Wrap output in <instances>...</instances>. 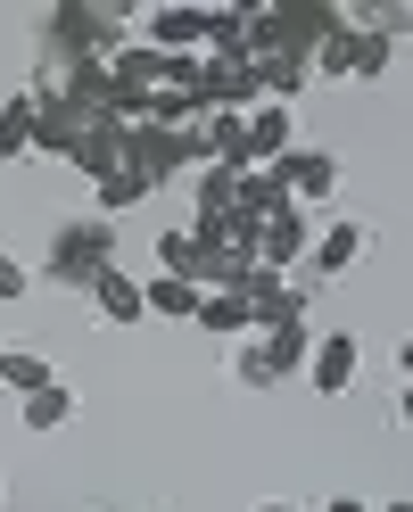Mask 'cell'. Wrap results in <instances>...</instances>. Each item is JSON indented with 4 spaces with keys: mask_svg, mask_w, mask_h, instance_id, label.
I'll list each match as a JSON object with an SVG mask.
<instances>
[{
    "mask_svg": "<svg viewBox=\"0 0 413 512\" xmlns=\"http://www.w3.org/2000/svg\"><path fill=\"white\" fill-rule=\"evenodd\" d=\"M124 42H133V9H108V0H58L42 17L50 58H116Z\"/></svg>",
    "mask_w": 413,
    "mask_h": 512,
    "instance_id": "1",
    "label": "cell"
},
{
    "mask_svg": "<svg viewBox=\"0 0 413 512\" xmlns=\"http://www.w3.org/2000/svg\"><path fill=\"white\" fill-rule=\"evenodd\" d=\"M116 265V223L108 215H75L50 232V281H67V290H91Z\"/></svg>",
    "mask_w": 413,
    "mask_h": 512,
    "instance_id": "2",
    "label": "cell"
},
{
    "mask_svg": "<svg viewBox=\"0 0 413 512\" xmlns=\"http://www.w3.org/2000/svg\"><path fill=\"white\" fill-rule=\"evenodd\" d=\"M240 290H248V331H290V323H306V290H298L290 273H265V265H257Z\"/></svg>",
    "mask_w": 413,
    "mask_h": 512,
    "instance_id": "3",
    "label": "cell"
},
{
    "mask_svg": "<svg viewBox=\"0 0 413 512\" xmlns=\"http://www.w3.org/2000/svg\"><path fill=\"white\" fill-rule=\"evenodd\" d=\"M306 380H314V397H347V389L364 380V339H356V331H331V339H314Z\"/></svg>",
    "mask_w": 413,
    "mask_h": 512,
    "instance_id": "4",
    "label": "cell"
},
{
    "mask_svg": "<svg viewBox=\"0 0 413 512\" xmlns=\"http://www.w3.org/2000/svg\"><path fill=\"white\" fill-rule=\"evenodd\" d=\"M141 42L157 58H199L207 50V9H182V0H174V9H149L141 17Z\"/></svg>",
    "mask_w": 413,
    "mask_h": 512,
    "instance_id": "5",
    "label": "cell"
},
{
    "mask_svg": "<svg viewBox=\"0 0 413 512\" xmlns=\"http://www.w3.org/2000/svg\"><path fill=\"white\" fill-rule=\"evenodd\" d=\"M364 256H372V223H364V215H339V223L314 232L306 265H314V273H347V265H364Z\"/></svg>",
    "mask_w": 413,
    "mask_h": 512,
    "instance_id": "6",
    "label": "cell"
},
{
    "mask_svg": "<svg viewBox=\"0 0 413 512\" xmlns=\"http://www.w3.org/2000/svg\"><path fill=\"white\" fill-rule=\"evenodd\" d=\"M273 174H281V190H290V207H314V199H331V190H339V157L331 149H290Z\"/></svg>",
    "mask_w": 413,
    "mask_h": 512,
    "instance_id": "7",
    "label": "cell"
},
{
    "mask_svg": "<svg viewBox=\"0 0 413 512\" xmlns=\"http://www.w3.org/2000/svg\"><path fill=\"white\" fill-rule=\"evenodd\" d=\"M306 248H314L306 207H281L265 232H257V265H265V273H290V265H306Z\"/></svg>",
    "mask_w": 413,
    "mask_h": 512,
    "instance_id": "8",
    "label": "cell"
},
{
    "mask_svg": "<svg viewBox=\"0 0 413 512\" xmlns=\"http://www.w3.org/2000/svg\"><path fill=\"white\" fill-rule=\"evenodd\" d=\"M290 149H298V116L257 100V108H248V166H281Z\"/></svg>",
    "mask_w": 413,
    "mask_h": 512,
    "instance_id": "9",
    "label": "cell"
},
{
    "mask_svg": "<svg viewBox=\"0 0 413 512\" xmlns=\"http://www.w3.org/2000/svg\"><path fill=\"white\" fill-rule=\"evenodd\" d=\"M91 306H100V323H116V331H133V323H149V306H141V281L124 273V265H108L100 281L83 290Z\"/></svg>",
    "mask_w": 413,
    "mask_h": 512,
    "instance_id": "10",
    "label": "cell"
},
{
    "mask_svg": "<svg viewBox=\"0 0 413 512\" xmlns=\"http://www.w3.org/2000/svg\"><path fill=\"white\" fill-rule=\"evenodd\" d=\"M108 83H116V100H149V91L166 83V58H157L149 42H124V50L108 58Z\"/></svg>",
    "mask_w": 413,
    "mask_h": 512,
    "instance_id": "11",
    "label": "cell"
},
{
    "mask_svg": "<svg viewBox=\"0 0 413 512\" xmlns=\"http://www.w3.org/2000/svg\"><path fill=\"white\" fill-rule=\"evenodd\" d=\"M75 174H91V182H108V174H124V124H83V141H75V157H67Z\"/></svg>",
    "mask_w": 413,
    "mask_h": 512,
    "instance_id": "12",
    "label": "cell"
},
{
    "mask_svg": "<svg viewBox=\"0 0 413 512\" xmlns=\"http://www.w3.org/2000/svg\"><path fill=\"white\" fill-rule=\"evenodd\" d=\"M281 207H290V190H281V174H273V166H248V174H240V199H232V215H248V223L265 232V223H273Z\"/></svg>",
    "mask_w": 413,
    "mask_h": 512,
    "instance_id": "13",
    "label": "cell"
},
{
    "mask_svg": "<svg viewBox=\"0 0 413 512\" xmlns=\"http://www.w3.org/2000/svg\"><path fill=\"white\" fill-rule=\"evenodd\" d=\"M75 141H83V116L58 100H34V157H75Z\"/></svg>",
    "mask_w": 413,
    "mask_h": 512,
    "instance_id": "14",
    "label": "cell"
},
{
    "mask_svg": "<svg viewBox=\"0 0 413 512\" xmlns=\"http://www.w3.org/2000/svg\"><path fill=\"white\" fill-rule=\"evenodd\" d=\"M58 380V364L42 356V347H0V389L9 397H34V389H50Z\"/></svg>",
    "mask_w": 413,
    "mask_h": 512,
    "instance_id": "15",
    "label": "cell"
},
{
    "mask_svg": "<svg viewBox=\"0 0 413 512\" xmlns=\"http://www.w3.org/2000/svg\"><path fill=\"white\" fill-rule=\"evenodd\" d=\"M199 298H207V290H190V281H174V273H149V281H141V306L166 314V323H199Z\"/></svg>",
    "mask_w": 413,
    "mask_h": 512,
    "instance_id": "16",
    "label": "cell"
},
{
    "mask_svg": "<svg viewBox=\"0 0 413 512\" xmlns=\"http://www.w3.org/2000/svg\"><path fill=\"white\" fill-rule=\"evenodd\" d=\"M17 157H34V91L0 100V166H17Z\"/></svg>",
    "mask_w": 413,
    "mask_h": 512,
    "instance_id": "17",
    "label": "cell"
},
{
    "mask_svg": "<svg viewBox=\"0 0 413 512\" xmlns=\"http://www.w3.org/2000/svg\"><path fill=\"white\" fill-rule=\"evenodd\" d=\"M17 405H25V430H34V438H50V430H67V422H75V389H67V380H50V389L17 397Z\"/></svg>",
    "mask_w": 413,
    "mask_h": 512,
    "instance_id": "18",
    "label": "cell"
},
{
    "mask_svg": "<svg viewBox=\"0 0 413 512\" xmlns=\"http://www.w3.org/2000/svg\"><path fill=\"white\" fill-rule=\"evenodd\" d=\"M199 58H232V67H248V9H207V50Z\"/></svg>",
    "mask_w": 413,
    "mask_h": 512,
    "instance_id": "19",
    "label": "cell"
},
{
    "mask_svg": "<svg viewBox=\"0 0 413 512\" xmlns=\"http://www.w3.org/2000/svg\"><path fill=\"white\" fill-rule=\"evenodd\" d=\"M306 83H314V67H306V58H257V91H265L273 108H290Z\"/></svg>",
    "mask_w": 413,
    "mask_h": 512,
    "instance_id": "20",
    "label": "cell"
},
{
    "mask_svg": "<svg viewBox=\"0 0 413 512\" xmlns=\"http://www.w3.org/2000/svg\"><path fill=\"white\" fill-rule=\"evenodd\" d=\"M199 331L240 339V331H248V290H207V298H199Z\"/></svg>",
    "mask_w": 413,
    "mask_h": 512,
    "instance_id": "21",
    "label": "cell"
},
{
    "mask_svg": "<svg viewBox=\"0 0 413 512\" xmlns=\"http://www.w3.org/2000/svg\"><path fill=\"white\" fill-rule=\"evenodd\" d=\"M232 199H240V174H232V166H207V174H199V223H190V232L224 223V215H232Z\"/></svg>",
    "mask_w": 413,
    "mask_h": 512,
    "instance_id": "22",
    "label": "cell"
},
{
    "mask_svg": "<svg viewBox=\"0 0 413 512\" xmlns=\"http://www.w3.org/2000/svg\"><path fill=\"white\" fill-rule=\"evenodd\" d=\"M91 190H100V215H108V223H116V215H133V207H149V199H157V190H149V182H141L133 166H124V174H108V182H91Z\"/></svg>",
    "mask_w": 413,
    "mask_h": 512,
    "instance_id": "23",
    "label": "cell"
},
{
    "mask_svg": "<svg viewBox=\"0 0 413 512\" xmlns=\"http://www.w3.org/2000/svg\"><path fill=\"white\" fill-rule=\"evenodd\" d=\"M265 356H273V372L290 380V372H306V356H314V331L306 323H290V331H265Z\"/></svg>",
    "mask_w": 413,
    "mask_h": 512,
    "instance_id": "24",
    "label": "cell"
},
{
    "mask_svg": "<svg viewBox=\"0 0 413 512\" xmlns=\"http://www.w3.org/2000/svg\"><path fill=\"white\" fill-rule=\"evenodd\" d=\"M306 67H314V75H339V83H347V75H356V17H347V25H339V34H331L323 50H314V58H306Z\"/></svg>",
    "mask_w": 413,
    "mask_h": 512,
    "instance_id": "25",
    "label": "cell"
},
{
    "mask_svg": "<svg viewBox=\"0 0 413 512\" xmlns=\"http://www.w3.org/2000/svg\"><path fill=\"white\" fill-rule=\"evenodd\" d=\"M389 58H397V42L372 34V25H356V83H380V75H389Z\"/></svg>",
    "mask_w": 413,
    "mask_h": 512,
    "instance_id": "26",
    "label": "cell"
},
{
    "mask_svg": "<svg viewBox=\"0 0 413 512\" xmlns=\"http://www.w3.org/2000/svg\"><path fill=\"white\" fill-rule=\"evenodd\" d=\"M25 298H34V265L0 248V306H25Z\"/></svg>",
    "mask_w": 413,
    "mask_h": 512,
    "instance_id": "27",
    "label": "cell"
},
{
    "mask_svg": "<svg viewBox=\"0 0 413 512\" xmlns=\"http://www.w3.org/2000/svg\"><path fill=\"white\" fill-rule=\"evenodd\" d=\"M240 389H281V372H273V356H265V339H248V347H240Z\"/></svg>",
    "mask_w": 413,
    "mask_h": 512,
    "instance_id": "28",
    "label": "cell"
},
{
    "mask_svg": "<svg viewBox=\"0 0 413 512\" xmlns=\"http://www.w3.org/2000/svg\"><path fill=\"white\" fill-rule=\"evenodd\" d=\"M397 422L413 430V380H405V389H397Z\"/></svg>",
    "mask_w": 413,
    "mask_h": 512,
    "instance_id": "29",
    "label": "cell"
},
{
    "mask_svg": "<svg viewBox=\"0 0 413 512\" xmlns=\"http://www.w3.org/2000/svg\"><path fill=\"white\" fill-rule=\"evenodd\" d=\"M323 512H372V504H356V496H331V504H323Z\"/></svg>",
    "mask_w": 413,
    "mask_h": 512,
    "instance_id": "30",
    "label": "cell"
},
{
    "mask_svg": "<svg viewBox=\"0 0 413 512\" xmlns=\"http://www.w3.org/2000/svg\"><path fill=\"white\" fill-rule=\"evenodd\" d=\"M397 372H405V380H413V339H405V347H397Z\"/></svg>",
    "mask_w": 413,
    "mask_h": 512,
    "instance_id": "31",
    "label": "cell"
},
{
    "mask_svg": "<svg viewBox=\"0 0 413 512\" xmlns=\"http://www.w3.org/2000/svg\"><path fill=\"white\" fill-rule=\"evenodd\" d=\"M248 512H306V504H281V496H273V504H248Z\"/></svg>",
    "mask_w": 413,
    "mask_h": 512,
    "instance_id": "32",
    "label": "cell"
},
{
    "mask_svg": "<svg viewBox=\"0 0 413 512\" xmlns=\"http://www.w3.org/2000/svg\"><path fill=\"white\" fill-rule=\"evenodd\" d=\"M380 512H413V496H405V504H380Z\"/></svg>",
    "mask_w": 413,
    "mask_h": 512,
    "instance_id": "33",
    "label": "cell"
}]
</instances>
